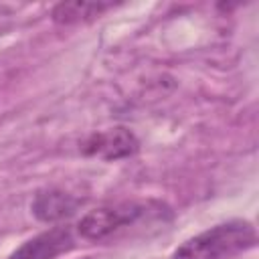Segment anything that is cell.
Returning a JSON list of instances; mask_svg holds the SVG:
<instances>
[{"label": "cell", "mask_w": 259, "mask_h": 259, "mask_svg": "<svg viewBox=\"0 0 259 259\" xmlns=\"http://www.w3.org/2000/svg\"><path fill=\"white\" fill-rule=\"evenodd\" d=\"M257 231L249 221L233 219L219 223L178 245L172 259H233L239 253L253 249Z\"/></svg>", "instance_id": "cell-1"}, {"label": "cell", "mask_w": 259, "mask_h": 259, "mask_svg": "<svg viewBox=\"0 0 259 259\" xmlns=\"http://www.w3.org/2000/svg\"><path fill=\"white\" fill-rule=\"evenodd\" d=\"M146 214H150V202H123L99 206L79 219L77 233L87 241H105L121 229L136 225Z\"/></svg>", "instance_id": "cell-2"}, {"label": "cell", "mask_w": 259, "mask_h": 259, "mask_svg": "<svg viewBox=\"0 0 259 259\" xmlns=\"http://www.w3.org/2000/svg\"><path fill=\"white\" fill-rule=\"evenodd\" d=\"M138 148H140V142H138L136 134L121 125L103 130V132H95L81 144V152L85 156H97L105 162L130 158L138 152Z\"/></svg>", "instance_id": "cell-3"}, {"label": "cell", "mask_w": 259, "mask_h": 259, "mask_svg": "<svg viewBox=\"0 0 259 259\" xmlns=\"http://www.w3.org/2000/svg\"><path fill=\"white\" fill-rule=\"evenodd\" d=\"M75 247V237L69 227H53L24 241L8 259H57Z\"/></svg>", "instance_id": "cell-4"}, {"label": "cell", "mask_w": 259, "mask_h": 259, "mask_svg": "<svg viewBox=\"0 0 259 259\" xmlns=\"http://www.w3.org/2000/svg\"><path fill=\"white\" fill-rule=\"evenodd\" d=\"M81 200L65 190L59 188H47L38 190L30 202L32 214L42 223H59L63 219H69L77 212Z\"/></svg>", "instance_id": "cell-5"}, {"label": "cell", "mask_w": 259, "mask_h": 259, "mask_svg": "<svg viewBox=\"0 0 259 259\" xmlns=\"http://www.w3.org/2000/svg\"><path fill=\"white\" fill-rule=\"evenodd\" d=\"M107 8H111V4H105V2H61L53 8L51 16H53V22L69 26V24L93 20L101 16Z\"/></svg>", "instance_id": "cell-6"}]
</instances>
